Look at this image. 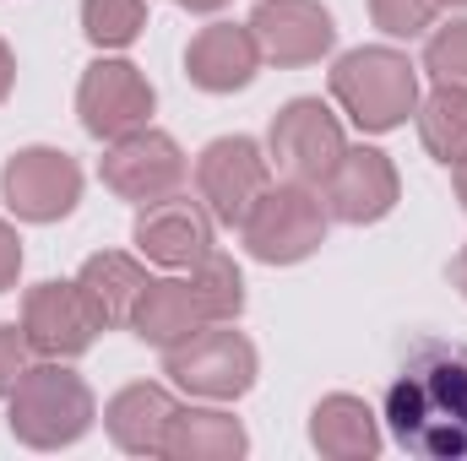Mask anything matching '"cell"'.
<instances>
[{"label":"cell","instance_id":"6da1fadb","mask_svg":"<svg viewBox=\"0 0 467 461\" xmlns=\"http://www.w3.org/2000/svg\"><path fill=\"white\" fill-rule=\"evenodd\" d=\"M380 418L413 456L467 461V343L419 337L386 385Z\"/></svg>","mask_w":467,"mask_h":461},{"label":"cell","instance_id":"7a4b0ae2","mask_svg":"<svg viewBox=\"0 0 467 461\" xmlns=\"http://www.w3.org/2000/svg\"><path fill=\"white\" fill-rule=\"evenodd\" d=\"M11 402V435L33 451H60V446H77L99 407H93V391L88 380L66 364V358H44V364H27V374L16 380V391L5 396Z\"/></svg>","mask_w":467,"mask_h":461},{"label":"cell","instance_id":"3957f363","mask_svg":"<svg viewBox=\"0 0 467 461\" xmlns=\"http://www.w3.org/2000/svg\"><path fill=\"white\" fill-rule=\"evenodd\" d=\"M332 98L369 136L397 130L402 119L419 109V66L402 49H386V44L348 49L332 66Z\"/></svg>","mask_w":467,"mask_h":461},{"label":"cell","instance_id":"277c9868","mask_svg":"<svg viewBox=\"0 0 467 461\" xmlns=\"http://www.w3.org/2000/svg\"><path fill=\"white\" fill-rule=\"evenodd\" d=\"M327 201L316 185H299V179H283V185H266V196L250 207V218L239 223L244 233V250L266 266H299L321 250L327 239Z\"/></svg>","mask_w":467,"mask_h":461},{"label":"cell","instance_id":"5b68a950","mask_svg":"<svg viewBox=\"0 0 467 461\" xmlns=\"http://www.w3.org/2000/svg\"><path fill=\"white\" fill-rule=\"evenodd\" d=\"M163 374L202 402H234L255 385L261 358H255V343L244 332H234V321H213L191 343L163 353Z\"/></svg>","mask_w":467,"mask_h":461},{"label":"cell","instance_id":"8992f818","mask_svg":"<svg viewBox=\"0 0 467 461\" xmlns=\"http://www.w3.org/2000/svg\"><path fill=\"white\" fill-rule=\"evenodd\" d=\"M343 147H348V136H343L337 115H332L321 98H294V104H283L277 119H272V130H266V158H272V169H277L283 179H299V185H316V190H321V179L337 169Z\"/></svg>","mask_w":467,"mask_h":461},{"label":"cell","instance_id":"52a82bcc","mask_svg":"<svg viewBox=\"0 0 467 461\" xmlns=\"http://www.w3.org/2000/svg\"><path fill=\"white\" fill-rule=\"evenodd\" d=\"M0 196L22 223H60L82 201V169L60 147H22L0 169Z\"/></svg>","mask_w":467,"mask_h":461},{"label":"cell","instance_id":"ba28073f","mask_svg":"<svg viewBox=\"0 0 467 461\" xmlns=\"http://www.w3.org/2000/svg\"><path fill=\"white\" fill-rule=\"evenodd\" d=\"M266 185H272V158L250 136H218L196 158V196L229 229H239L250 218V207L266 196Z\"/></svg>","mask_w":467,"mask_h":461},{"label":"cell","instance_id":"9c48e42d","mask_svg":"<svg viewBox=\"0 0 467 461\" xmlns=\"http://www.w3.org/2000/svg\"><path fill=\"white\" fill-rule=\"evenodd\" d=\"M152 109H158V93L152 82L130 66V60H93L77 82V115H82V130L99 136V141H119L141 125H152Z\"/></svg>","mask_w":467,"mask_h":461},{"label":"cell","instance_id":"30bf717a","mask_svg":"<svg viewBox=\"0 0 467 461\" xmlns=\"http://www.w3.org/2000/svg\"><path fill=\"white\" fill-rule=\"evenodd\" d=\"M185 174H191V163H185L180 141L169 130H152V125L109 141V152L99 163V179L115 190L119 201H136V207H147L158 196H174L185 185Z\"/></svg>","mask_w":467,"mask_h":461},{"label":"cell","instance_id":"8fae6325","mask_svg":"<svg viewBox=\"0 0 467 461\" xmlns=\"http://www.w3.org/2000/svg\"><path fill=\"white\" fill-rule=\"evenodd\" d=\"M213 229H218V218L207 212V201L196 196H185V190H174V196H158V201H147L141 212H136V250L152 261V266H169V271H191L207 250H213Z\"/></svg>","mask_w":467,"mask_h":461},{"label":"cell","instance_id":"7c38bea8","mask_svg":"<svg viewBox=\"0 0 467 461\" xmlns=\"http://www.w3.org/2000/svg\"><path fill=\"white\" fill-rule=\"evenodd\" d=\"M402 185H397V169L386 152L375 147H343L337 169L321 179V201L337 223L348 229H364V223H380L391 207H397Z\"/></svg>","mask_w":467,"mask_h":461},{"label":"cell","instance_id":"4fadbf2b","mask_svg":"<svg viewBox=\"0 0 467 461\" xmlns=\"http://www.w3.org/2000/svg\"><path fill=\"white\" fill-rule=\"evenodd\" d=\"M22 332H27V343H33L38 358H82L104 326H99V315L88 310V299H82V288L71 277V282H38V288H27V299H22Z\"/></svg>","mask_w":467,"mask_h":461},{"label":"cell","instance_id":"5bb4252c","mask_svg":"<svg viewBox=\"0 0 467 461\" xmlns=\"http://www.w3.org/2000/svg\"><path fill=\"white\" fill-rule=\"evenodd\" d=\"M250 33L272 66H316L337 44L332 11L321 0H261L250 11Z\"/></svg>","mask_w":467,"mask_h":461},{"label":"cell","instance_id":"9a60e30c","mask_svg":"<svg viewBox=\"0 0 467 461\" xmlns=\"http://www.w3.org/2000/svg\"><path fill=\"white\" fill-rule=\"evenodd\" d=\"M261 71V44L250 33V22H207L191 49H185V77L202 87V93H239L250 87Z\"/></svg>","mask_w":467,"mask_h":461},{"label":"cell","instance_id":"2e32d148","mask_svg":"<svg viewBox=\"0 0 467 461\" xmlns=\"http://www.w3.org/2000/svg\"><path fill=\"white\" fill-rule=\"evenodd\" d=\"M202 326H213V321H207V310H202L191 277H147V288H141V299H136V310H130V332H136L141 343H152L158 353H169V347L191 343Z\"/></svg>","mask_w":467,"mask_h":461},{"label":"cell","instance_id":"e0dca14e","mask_svg":"<svg viewBox=\"0 0 467 461\" xmlns=\"http://www.w3.org/2000/svg\"><path fill=\"white\" fill-rule=\"evenodd\" d=\"M174 396L163 391V385H152V380H136V385H125L109 396V407H104V429H109V440H115L125 456H163V435H169V424H174Z\"/></svg>","mask_w":467,"mask_h":461},{"label":"cell","instance_id":"ac0fdd59","mask_svg":"<svg viewBox=\"0 0 467 461\" xmlns=\"http://www.w3.org/2000/svg\"><path fill=\"white\" fill-rule=\"evenodd\" d=\"M310 446L332 461H369L380 456V418L369 413L364 396L332 391L310 413Z\"/></svg>","mask_w":467,"mask_h":461},{"label":"cell","instance_id":"d6986e66","mask_svg":"<svg viewBox=\"0 0 467 461\" xmlns=\"http://www.w3.org/2000/svg\"><path fill=\"white\" fill-rule=\"evenodd\" d=\"M77 288H82V299H88V310L99 315L104 332H109V326H130V310H136V299H141V288H147V266H141L136 255L99 250V255L82 261Z\"/></svg>","mask_w":467,"mask_h":461},{"label":"cell","instance_id":"ffe728a7","mask_svg":"<svg viewBox=\"0 0 467 461\" xmlns=\"http://www.w3.org/2000/svg\"><path fill=\"white\" fill-rule=\"evenodd\" d=\"M250 451L244 424L223 407H174L163 435V461H234Z\"/></svg>","mask_w":467,"mask_h":461},{"label":"cell","instance_id":"44dd1931","mask_svg":"<svg viewBox=\"0 0 467 461\" xmlns=\"http://www.w3.org/2000/svg\"><path fill=\"white\" fill-rule=\"evenodd\" d=\"M419 141L430 158H441L446 169L467 158V87H451V82H435L430 98H419Z\"/></svg>","mask_w":467,"mask_h":461},{"label":"cell","instance_id":"7402d4cb","mask_svg":"<svg viewBox=\"0 0 467 461\" xmlns=\"http://www.w3.org/2000/svg\"><path fill=\"white\" fill-rule=\"evenodd\" d=\"M191 288H196L207 321H239V310H244V277H239V266L223 250H207L191 266Z\"/></svg>","mask_w":467,"mask_h":461},{"label":"cell","instance_id":"603a6c76","mask_svg":"<svg viewBox=\"0 0 467 461\" xmlns=\"http://www.w3.org/2000/svg\"><path fill=\"white\" fill-rule=\"evenodd\" d=\"M147 0H82V33L99 49H130L141 38Z\"/></svg>","mask_w":467,"mask_h":461},{"label":"cell","instance_id":"cb8c5ba5","mask_svg":"<svg viewBox=\"0 0 467 461\" xmlns=\"http://www.w3.org/2000/svg\"><path fill=\"white\" fill-rule=\"evenodd\" d=\"M424 71L435 82H451V87H467V22H446L430 33L424 44Z\"/></svg>","mask_w":467,"mask_h":461},{"label":"cell","instance_id":"d4e9b609","mask_svg":"<svg viewBox=\"0 0 467 461\" xmlns=\"http://www.w3.org/2000/svg\"><path fill=\"white\" fill-rule=\"evenodd\" d=\"M369 16L386 38H419L435 27L441 0H369Z\"/></svg>","mask_w":467,"mask_h":461},{"label":"cell","instance_id":"484cf974","mask_svg":"<svg viewBox=\"0 0 467 461\" xmlns=\"http://www.w3.org/2000/svg\"><path fill=\"white\" fill-rule=\"evenodd\" d=\"M33 358H38V353H33V343H27L22 326H0V396L16 391V380L27 374Z\"/></svg>","mask_w":467,"mask_h":461},{"label":"cell","instance_id":"4316f807","mask_svg":"<svg viewBox=\"0 0 467 461\" xmlns=\"http://www.w3.org/2000/svg\"><path fill=\"white\" fill-rule=\"evenodd\" d=\"M16 277H22V239H16V229L0 218V293L16 288Z\"/></svg>","mask_w":467,"mask_h":461},{"label":"cell","instance_id":"83f0119b","mask_svg":"<svg viewBox=\"0 0 467 461\" xmlns=\"http://www.w3.org/2000/svg\"><path fill=\"white\" fill-rule=\"evenodd\" d=\"M11 82H16V60H11V49H5V38H0V104L11 98Z\"/></svg>","mask_w":467,"mask_h":461},{"label":"cell","instance_id":"f1b7e54d","mask_svg":"<svg viewBox=\"0 0 467 461\" xmlns=\"http://www.w3.org/2000/svg\"><path fill=\"white\" fill-rule=\"evenodd\" d=\"M451 185H457V201H462V212H467V158L451 163Z\"/></svg>","mask_w":467,"mask_h":461},{"label":"cell","instance_id":"f546056e","mask_svg":"<svg viewBox=\"0 0 467 461\" xmlns=\"http://www.w3.org/2000/svg\"><path fill=\"white\" fill-rule=\"evenodd\" d=\"M451 282H457V288H462V299H467V244H462V255H457V261H451Z\"/></svg>","mask_w":467,"mask_h":461},{"label":"cell","instance_id":"4dcf8cb0","mask_svg":"<svg viewBox=\"0 0 467 461\" xmlns=\"http://www.w3.org/2000/svg\"><path fill=\"white\" fill-rule=\"evenodd\" d=\"M180 5H191V11H223L229 0H180Z\"/></svg>","mask_w":467,"mask_h":461},{"label":"cell","instance_id":"1f68e13d","mask_svg":"<svg viewBox=\"0 0 467 461\" xmlns=\"http://www.w3.org/2000/svg\"><path fill=\"white\" fill-rule=\"evenodd\" d=\"M441 5H467V0H441Z\"/></svg>","mask_w":467,"mask_h":461}]
</instances>
